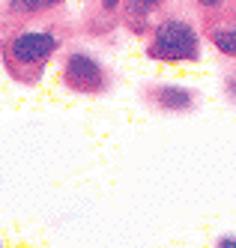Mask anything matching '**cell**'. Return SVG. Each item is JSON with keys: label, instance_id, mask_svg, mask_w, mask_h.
<instances>
[{"label": "cell", "instance_id": "1", "mask_svg": "<svg viewBox=\"0 0 236 248\" xmlns=\"http://www.w3.org/2000/svg\"><path fill=\"white\" fill-rule=\"evenodd\" d=\"M147 54L165 63H191L201 57V36L183 18H168L153 30Z\"/></svg>", "mask_w": 236, "mask_h": 248}, {"label": "cell", "instance_id": "8", "mask_svg": "<svg viewBox=\"0 0 236 248\" xmlns=\"http://www.w3.org/2000/svg\"><path fill=\"white\" fill-rule=\"evenodd\" d=\"M120 6H123V0H102V9L105 12H117Z\"/></svg>", "mask_w": 236, "mask_h": 248}, {"label": "cell", "instance_id": "10", "mask_svg": "<svg viewBox=\"0 0 236 248\" xmlns=\"http://www.w3.org/2000/svg\"><path fill=\"white\" fill-rule=\"evenodd\" d=\"M201 6H206V9H212V6H221V0H197Z\"/></svg>", "mask_w": 236, "mask_h": 248}, {"label": "cell", "instance_id": "4", "mask_svg": "<svg viewBox=\"0 0 236 248\" xmlns=\"http://www.w3.org/2000/svg\"><path fill=\"white\" fill-rule=\"evenodd\" d=\"M156 105L161 111H171V114H179V111H189L194 105V93L186 90V87H176V84H165L156 90Z\"/></svg>", "mask_w": 236, "mask_h": 248}, {"label": "cell", "instance_id": "5", "mask_svg": "<svg viewBox=\"0 0 236 248\" xmlns=\"http://www.w3.org/2000/svg\"><path fill=\"white\" fill-rule=\"evenodd\" d=\"M212 45L227 57H236V24H227V27H215L212 30Z\"/></svg>", "mask_w": 236, "mask_h": 248}, {"label": "cell", "instance_id": "6", "mask_svg": "<svg viewBox=\"0 0 236 248\" xmlns=\"http://www.w3.org/2000/svg\"><path fill=\"white\" fill-rule=\"evenodd\" d=\"M60 0H9V12L15 15H39V12H48L54 9Z\"/></svg>", "mask_w": 236, "mask_h": 248}, {"label": "cell", "instance_id": "7", "mask_svg": "<svg viewBox=\"0 0 236 248\" xmlns=\"http://www.w3.org/2000/svg\"><path fill=\"white\" fill-rule=\"evenodd\" d=\"M158 3L161 0H123L120 9H126V15H129L132 21H141V18H147V15H153L158 9Z\"/></svg>", "mask_w": 236, "mask_h": 248}, {"label": "cell", "instance_id": "9", "mask_svg": "<svg viewBox=\"0 0 236 248\" xmlns=\"http://www.w3.org/2000/svg\"><path fill=\"white\" fill-rule=\"evenodd\" d=\"M219 248H236V236H221L219 239Z\"/></svg>", "mask_w": 236, "mask_h": 248}, {"label": "cell", "instance_id": "2", "mask_svg": "<svg viewBox=\"0 0 236 248\" xmlns=\"http://www.w3.org/2000/svg\"><path fill=\"white\" fill-rule=\"evenodd\" d=\"M60 51V36L51 30H21L6 42V57L12 66H42Z\"/></svg>", "mask_w": 236, "mask_h": 248}, {"label": "cell", "instance_id": "3", "mask_svg": "<svg viewBox=\"0 0 236 248\" xmlns=\"http://www.w3.org/2000/svg\"><path fill=\"white\" fill-rule=\"evenodd\" d=\"M63 81L69 90L75 93H102L108 87V75H105V66L87 54V51H72L63 63Z\"/></svg>", "mask_w": 236, "mask_h": 248}]
</instances>
